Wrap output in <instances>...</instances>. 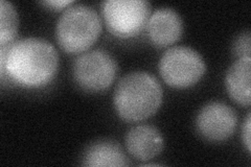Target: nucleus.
Masks as SVG:
<instances>
[{"label":"nucleus","mask_w":251,"mask_h":167,"mask_svg":"<svg viewBox=\"0 0 251 167\" xmlns=\"http://www.w3.org/2000/svg\"><path fill=\"white\" fill-rule=\"evenodd\" d=\"M59 57L53 45L41 38H25L1 47V78L27 88H38L50 82L58 69Z\"/></svg>","instance_id":"obj_1"},{"label":"nucleus","mask_w":251,"mask_h":167,"mask_svg":"<svg viewBox=\"0 0 251 167\" xmlns=\"http://www.w3.org/2000/svg\"><path fill=\"white\" fill-rule=\"evenodd\" d=\"M163 91L157 78L146 71H134L125 75L114 91L116 112L126 121H141L159 109Z\"/></svg>","instance_id":"obj_2"},{"label":"nucleus","mask_w":251,"mask_h":167,"mask_svg":"<svg viewBox=\"0 0 251 167\" xmlns=\"http://www.w3.org/2000/svg\"><path fill=\"white\" fill-rule=\"evenodd\" d=\"M101 30L98 12L91 6L75 4L64 11L56 26L57 40L70 53L82 52L97 41Z\"/></svg>","instance_id":"obj_3"},{"label":"nucleus","mask_w":251,"mask_h":167,"mask_svg":"<svg viewBox=\"0 0 251 167\" xmlns=\"http://www.w3.org/2000/svg\"><path fill=\"white\" fill-rule=\"evenodd\" d=\"M206 70L202 55L187 46H174L162 54L159 71L163 81L174 88L195 85Z\"/></svg>","instance_id":"obj_4"},{"label":"nucleus","mask_w":251,"mask_h":167,"mask_svg":"<svg viewBox=\"0 0 251 167\" xmlns=\"http://www.w3.org/2000/svg\"><path fill=\"white\" fill-rule=\"evenodd\" d=\"M150 11L146 0H108L103 9L109 30L121 38L137 35L147 25Z\"/></svg>","instance_id":"obj_5"},{"label":"nucleus","mask_w":251,"mask_h":167,"mask_svg":"<svg viewBox=\"0 0 251 167\" xmlns=\"http://www.w3.org/2000/svg\"><path fill=\"white\" fill-rule=\"evenodd\" d=\"M116 71V62L111 54L100 49L82 53L74 64L76 83L87 91L107 89L113 83Z\"/></svg>","instance_id":"obj_6"},{"label":"nucleus","mask_w":251,"mask_h":167,"mask_svg":"<svg viewBox=\"0 0 251 167\" xmlns=\"http://www.w3.org/2000/svg\"><path fill=\"white\" fill-rule=\"evenodd\" d=\"M238 124L234 110L221 101L204 106L196 119L198 132L209 141H223L233 134Z\"/></svg>","instance_id":"obj_7"},{"label":"nucleus","mask_w":251,"mask_h":167,"mask_svg":"<svg viewBox=\"0 0 251 167\" xmlns=\"http://www.w3.org/2000/svg\"><path fill=\"white\" fill-rule=\"evenodd\" d=\"M183 23L179 14L170 7L155 11L147 22L149 38L159 47L170 46L177 42L182 35Z\"/></svg>","instance_id":"obj_8"},{"label":"nucleus","mask_w":251,"mask_h":167,"mask_svg":"<svg viewBox=\"0 0 251 167\" xmlns=\"http://www.w3.org/2000/svg\"><path fill=\"white\" fill-rule=\"evenodd\" d=\"M126 146L132 157L148 161L158 156L163 148L160 132L152 125L141 124L132 128L126 137Z\"/></svg>","instance_id":"obj_9"},{"label":"nucleus","mask_w":251,"mask_h":167,"mask_svg":"<svg viewBox=\"0 0 251 167\" xmlns=\"http://www.w3.org/2000/svg\"><path fill=\"white\" fill-rule=\"evenodd\" d=\"M251 57L239 58L226 73V88L230 97L242 106L250 105Z\"/></svg>","instance_id":"obj_10"},{"label":"nucleus","mask_w":251,"mask_h":167,"mask_svg":"<svg viewBox=\"0 0 251 167\" xmlns=\"http://www.w3.org/2000/svg\"><path fill=\"white\" fill-rule=\"evenodd\" d=\"M85 166H126L127 156L122 147L112 141H100L90 145L83 157Z\"/></svg>","instance_id":"obj_11"},{"label":"nucleus","mask_w":251,"mask_h":167,"mask_svg":"<svg viewBox=\"0 0 251 167\" xmlns=\"http://www.w3.org/2000/svg\"><path fill=\"white\" fill-rule=\"evenodd\" d=\"M18 29V14L15 6L6 0L0 1V45L13 43Z\"/></svg>","instance_id":"obj_12"},{"label":"nucleus","mask_w":251,"mask_h":167,"mask_svg":"<svg viewBox=\"0 0 251 167\" xmlns=\"http://www.w3.org/2000/svg\"><path fill=\"white\" fill-rule=\"evenodd\" d=\"M233 50L239 58L250 57V34L249 31L242 33L233 43Z\"/></svg>","instance_id":"obj_13"},{"label":"nucleus","mask_w":251,"mask_h":167,"mask_svg":"<svg viewBox=\"0 0 251 167\" xmlns=\"http://www.w3.org/2000/svg\"><path fill=\"white\" fill-rule=\"evenodd\" d=\"M250 114H248L247 119L244 124V128H243V140L245 142V145L247 147V150L250 153L251 149V132H250Z\"/></svg>","instance_id":"obj_14"},{"label":"nucleus","mask_w":251,"mask_h":167,"mask_svg":"<svg viewBox=\"0 0 251 167\" xmlns=\"http://www.w3.org/2000/svg\"><path fill=\"white\" fill-rule=\"evenodd\" d=\"M42 3L51 6L53 9H63V7L74 3V1H72V0H49V1H43Z\"/></svg>","instance_id":"obj_15"}]
</instances>
